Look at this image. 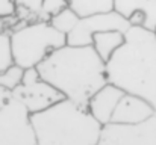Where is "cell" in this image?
Masks as SVG:
<instances>
[{"label":"cell","instance_id":"cell-17","mask_svg":"<svg viewBox=\"0 0 156 145\" xmlns=\"http://www.w3.org/2000/svg\"><path fill=\"white\" fill-rule=\"evenodd\" d=\"M14 65L11 51V33L0 32V71L8 70Z\"/></svg>","mask_w":156,"mask_h":145},{"label":"cell","instance_id":"cell-4","mask_svg":"<svg viewBox=\"0 0 156 145\" xmlns=\"http://www.w3.org/2000/svg\"><path fill=\"white\" fill-rule=\"evenodd\" d=\"M64 46H67V35L58 32L49 21L21 23L11 33L14 64L23 70L37 68Z\"/></svg>","mask_w":156,"mask_h":145},{"label":"cell","instance_id":"cell-13","mask_svg":"<svg viewBox=\"0 0 156 145\" xmlns=\"http://www.w3.org/2000/svg\"><path fill=\"white\" fill-rule=\"evenodd\" d=\"M68 6L82 18L99 12L114 11L115 0H67Z\"/></svg>","mask_w":156,"mask_h":145},{"label":"cell","instance_id":"cell-5","mask_svg":"<svg viewBox=\"0 0 156 145\" xmlns=\"http://www.w3.org/2000/svg\"><path fill=\"white\" fill-rule=\"evenodd\" d=\"M11 97L21 103L30 115L40 113L64 100V95L40 76L37 68L24 70L20 85L11 91Z\"/></svg>","mask_w":156,"mask_h":145},{"label":"cell","instance_id":"cell-2","mask_svg":"<svg viewBox=\"0 0 156 145\" xmlns=\"http://www.w3.org/2000/svg\"><path fill=\"white\" fill-rule=\"evenodd\" d=\"M108 80L156 110V32L132 26L123 47L106 62Z\"/></svg>","mask_w":156,"mask_h":145},{"label":"cell","instance_id":"cell-1","mask_svg":"<svg viewBox=\"0 0 156 145\" xmlns=\"http://www.w3.org/2000/svg\"><path fill=\"white\" fill-rule=\"evenodd\" d=\"M40 76L65 100L88 107L90 100L109 83L106 62L93 46H64L37 67Z\"/></svg>","mask_w":156,"mask_h":145},{"label":"cell","instance_id":"cell-3","mask_svg":"<svg viewBox=\"0 0 156 145\" xmlns=\"http://www.w3.org/2000/svg\"><path fill=\"white\" fill-rule=\"evenodd\" d=\"M38 145H99L103 126L70 100L30 115Z\"/></svg>","mask_w":156,"mask_h":145},{"label":"cell","instance_id":"cell-15","mask_svg":"<svg viewBox=\"0 0 156 145\" xmlns=\"http://www.w3.org/2000/svg\"><path fill=\"white\" fill-rule=\"evenodd\" d=\"M79 20H80V17L71 8H67L62 12H59L58 15H55L49 23L52 24L58 32H61L64 35H70L74 30V27L77 26Z\"/></svg>","mask_w":156,"mask_h":145},{"label":"cell","instance_id":"cell-10","mask_svg":"<svg viewBox=\"0 0 156 145\" xmlns=\"http://www.w3.org/2000/svg\"><path fill=\"white\" fill-rule=\"evenodd\" d=\"M114 9L126 17L130 26L156 32V0H115Z\"/></svg>","mask_w":156,"mask_h":145},{"label":"cell","instance_id":"cell-8","mask_svg":"<svg viewBox=\"0 0 156 145\" xmlns=\"http://www.w3.org/2000/svg\"><path fill=\"white\" fill-rule=\"evenodd\" d=\"M99 145H156V112L135 126H105Z\"/></svg>","mask_w":156,"mask_h":145},{"label":"cell","instance_id":"cell-9","mask_svg":"<svg viewBox=\"0 0 156 145\" xmlns=\"http://www.w3.org/2000/svg\"><path fill=\"white\" fill-rule=\"evenodd\" d=\"M156 110L141 97H136L133 94H124L120 100L111 124L115 126H135L146 119H149Z\"/></svg>","mask_w":156,"mask_h":145},{"label":"cell","instance_id":"cell-7","mask_svg":"<svg viewBox=\"0 0 156 145\" xmlns=\"http://www.w3.org/2000/svg\"><path fill=\"white\" fill-rule=\"evenodd\" d=\"M130 23L120 12L109 11L99 12L88 17H82L74 27V30L67 35V44L70 46H91L96 33L108 32V30H120L126 33L130 29Z\"/></svg>","mask_w":156,"mask_h":145},{"label":"cell","instance_id":"cell-20","mask_svg":"<svg viewBox=\"0 0 156 145\" xmlns=\"http://www.w3.org/2000/svg\"><path fill=\"white\" fill-rule=\"evenodd\" d=\"M11 100V91L5 89V88H0V109L3 106H6V103Z\"/></svg>","mask_w":156,"mask_h":145},{"label":"cell","instance_id":"cell-11","mask_svg":"<svg viewBox=\"0 0 156 145\" xmlns=\"http://www.w3.org/2000/svg\"><path fill=\"white\" fill-rule=\"evenodd\" d=\"M124 94L126 92L121 88H118L117 85L108 83L99 92L94 94V97L90 100L87 109L103 127L109 126L111 119H112V115H114L120 100L123 98Z\"/></svg>","mask_w":156,"mask_h":145},{"label":"cell","instance_id":"cell-12","mask_svg":"<svg viewBox=\"0 0 156 145\" xmlns=\"http://www.w3.org/2000/svg\"><path fill=\"white\" fill-rule=\"evenodd\" d=\"M124 41H126V33L120 30H108V32L96 33L91 46L105 62H108L118 51V48L123 47Z\"/></svg>","mask_w":156,"mask_h":145},{"label":"cell","instance_id":"cell-14","mask_svg":"<svg viewBox=\"0 0 156 145\" xmlns=\"http://www.w3.org/2000/svg\"><path fill=\"white\" fill-rule=\"evenodd\" d=\"M15 2V15L21 23L43 21L41 20V8L44 0H14Z\"/></svg>","mask_w":156,"mask_h":145},{"label":"cell","instance_id":"cell-6","mask_svg":"<svg viewBox=\"0 0 156 145\" xmlns=\"http://www.w3.org/2000/svg\"><path fill=\"white\" fill-rule=\"evenodd\" d=\"M0 145H38L30 113L12 97L0 109Z\"/></svg>","mask_w":156,"mask_h":145},{"label":"cell","instance_id":"cell-19","mask_svg":"<svg viewBox=\"0 0 156 145\" xmlns=\"http://www.w3.org/2000/svg\"><path fill=\"white\" fill-rule=\"evenodd\" d=\"M15 9L14 0H0V17H12L15 15Z\"/></svg>","mask_w":156,"mask_h":145},{"label":"cell","instance_id":"cell-18","mask_svg":"<svg viewBox=\"0 0 156 145\" xmlns=\"http://www.w3.org/2000/svg\"><path fill=\"white\" fill-rule=\"evenodd\" d=\"M67 8H70L67 0H44L41 8V20L50 21L55 15H58Z\"/></svg>","mask_w":156,"mask_h":145},{"label":"cell","instance_id":"cell-16","mask_svg":"<svg viewBox=\"0 0 156 145\" xmlns=\"http://www.w3.org/2000/svg\"><path fill=\"white\" fill-rule=\"evenodd\" d=\"M24 70L20 68L18 65H12L5 71H0V88H5L8 91H12L17 85H20L23 79Z\"/></svg>","mask_w":156,"mask_h":145}]
</instances>
